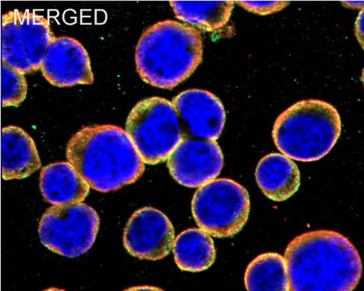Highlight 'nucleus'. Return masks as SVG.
<instances>
[{
  "label": "nucleus",
  "mask_w": 364,
  "mask_h": 291,
  "mask_svg": "<svg viewBox=\"0 0 364 291\" xmlns=\"http://www.w3.org/2000/svg\"><path fill=\"white\" fill-rule=\"evenodd\" d=\"M284 258L292 291H351L362 276L356 248L333 231H313L296 236L289 243Z\"/></svg>",
  "instance_id": "obj_1"
},
{
  "label": "nucleus",
  "mask_w": 364,
  "mask_h": 291,
  "mask_svg": "<svg viewBox=\"0 0 364 291\" xmlns=\"http://www.w3.org/2000/svg\"><path fill=\"white\" fill-rule=\"evenodd\" d=\"M66 157L90 188L103 193L133 184L146 170L128 134L114 125L82 127L69 139Z\"/></svg>",
  "instance_id": "obj_2"
},
{
  "label": "nucleus",
  "mask_w": 364,
  "mask_h": 291,
  "mask_svg": "<svg viewBox=\"0 0 364 291\" xmlns=\"http://www.w3.org/2000/svg\"><path fill=\"white\" fill-rule=\"evenodd\" d=\"M199 30L173 20L159 21L144 31L136 48V64L144 83L173 89L195 73L202 62Z\"/></svg>",
  "instance_id": "obj_3"
},
{
  "label": "nucleus",
  "mask_w": 364,
  "mask_h": 291,
  "mask_svg": "<svg viewBox=\"0 0 364 291\" xmlns=\"http://www.w3.org/2000/svg\"><path fill=\"white\" fill-rule=\"evenodd\" d=\"M338 111L328 102L305 100L281 113L273 127L272 138L280 152L304 163L323 159L341 134Z\"/></svg>",
  "instance_id": "obj_4"
},
{
  "label": "nucleus",
  "mask_w": 364,
  "mask_h": 291,
  "mask_svg": "<svg viewBox=\"0 0 364 291\" xmlns=\"http://www.w3.org/2000/svg\"><path fill=\"white\" fill-rule=\"evenodd\" d=\"M126 132L144 164L149 165L167 161L182 139L172 102L161 97L139 102L127 117Z\"/></svg>",
  "instance_id": "obj_5"
},
{
  "label": "nucleus",
  "mask_w": 364,
  "mask_h": 291,
  "mask_svg": "<svg viewBox=\"0 0 364 291\" xmlns=\"http://www.w3.org/2000/svg\"><path fill=\"white\" fill-rule=\"evenodd\" d=\"M191 210L198 226L207 234L217 238L233 237L247 223L250 195L237 181L213 179L198 189Z\"/></svg>",
  "instance_id": "obj_6"
},
{
  "label": "nucleus",
  "mask_w": 364,
  "mask_h": 291,
  "mask_svg": "<svg viewBox=\"0 0 364 291\" xmlns=\"http://www.w3.org/2000/svg\"><path fill=\"white\" fill-rule=\"evenodd\" d=\"M100 223L97 212L83 202L53 206L41 218L40 240L55 254L77 258L94 245Z\"/></svg>",
  "instance_id": "obj_7"
},
{
  "label": "nucleus",
  "mask_w": 364,
  "mask_h": 291,
  "mask_svg": "<svg viewBox=\"0 0 364 291\" xmlns=\"http://www.w3.org/2000/svg\"><path fill=\"white\" fill-rule=\"evenodd\" d=\"M175 238L174 226L168 218L156 208L144 207L128 221L123 245L133 257L159 261L170 255Z\"/></svg>",
  "instance_id": "obj_8"
},
{
  "label": "nucleus",
  "mask_w": 364,
  "mask_h": 291,
  "mask_svg": "<svg viewBox=\"0 0 364 291\" xmlns=\"http://www.w3.org/2000/svg\"><path fill=\"white\" fill-rule=\"evenodd\" d=\"M171 176L180 185L197 188L221 174L224 158L216 141L182 139L168 159Z\"/></svg>",
  "instance_id": "obj_9"
},
{
  "label": "nucleus",
  "mask_w": 364,
  "mask_h": 291,
  "mask_svg": "<svg viewBox=\"0 0 364 291\" xmlns=\"http://www.w3.org/2000/svg\"><path fill=\"white\" fill-rule=\"evenodd\" d=\"M178 117L182 139L200 138L217 141L226 122V112L220 100L210 91L191 89L172 100Z\"/></svg>",
  "instance_id": "obj_10"
},
{
  "label": "nucleus",
  "mask_w": 364,
  "mask_h": 291,
  "mask_svg": "<svg viewBox=\"0 0 364 291\" xmlns=\"http://www.w3.org/2000/svg\"><path fill=\"white\" fill-rule=\"evenodd\" d=\"M40 70L47 82L56 88L89 85L95 82L88 53L73 37L53 38Z\"/></svg>",
  "instance_id": "obj_11"
},
{
  "label": "nucleus",
  "mask_w": 364,
  "mask_h": 291,
  "mask_svg": "<svg viewBox=\"0 0 364 291\" xmlns=\"http://www.w3.org/2000/svg\"><path fill=\"white\" fill-rule=\"evenodd\" d=\"M41 161L33 139L23 128H2L1 169L5 181L28 179L38 171Z\"/></svg>",
  "instance_id": "obj_12"
},
{
  "label": "nucleus",
  "mask_w": 364,
  "mask_h": 291,
  "mask_svg": "<svg viewBox=\"0 0 364 291\" xmlns=\"http://www.w3.org/2000/svg\"><path fill=\"white\" fill-rule=\"evenodd\" d=\"M257 184L264 195L275 202L292 197L301 186V172L290 158L270 154L259 161L255 171Z\"/></svg>",
  "instance_id": "obj_13"
},
{
  "label": "nucleus",
  "mask_w": 364,
  "mask_h": 291,
  "mask_svg": "<svg viewBox=\"0 0 364 291\" xmlns=\"http://www.w3.org/2000/svg\"><path fill=\"white\" fill-rule=\"evenodd\" d=\"M40 188L43 197L53 206L82 203L90 189L69 162H58L43 168Z\"/></svg>",
  "instance_id": "obj_14"
},
{
  "label": "nucleus",
  "mask_w": 364,
  "mask_h": 291,
  "mask_svg": "<svg viewBox=\"0 0 364 291\" xmlns=\"http://www.w3.org/2000/svg\"><path fill=\"white\" fill-rule=\"evenodd\" d=\"M172 250L176 265L182 271H205L216 260V250L212 237L200 228L182 231L175 238Z\"/></svg>",
  "instance_id": "obj_15"
},
{
  "label": "nucleus",
  "mask_w": 364,
  "mask_h": 291,
  "mask_svg": "<svg viewBox=\"0 0 364 291\" xmlns=\"http://www.w3.org/2000/svg\"><path fill=\"white\" fill-rule=\"evenodd\" d=\"M176 17L197 30L216 31L226 26L231 18L235 2L232 0L218 1H171Z\"/></svg>",
  "instance_id": "obj_16"
},
{
  "label": "nucleus",
  "mask_w": 364,
  "mask_h": 291,
  "mask_svg": "<svg viewBox=\"0 0 364 291\" xmlns=\"http://www.w3.org/2000/svg\"><path fill=\"white\" fill-rule=\"evenodd\" d=\"M245 285L249 291L290 290L285 258L277 253L256 257L246 269Z\"/></svg>",
  "instance_id": "obj_17"
},
{
  "label": "nucleus",
  "mask_w": 364,
  "mask_h": 291,
  "mask_svg": "<svg viewBox=\"0 0 364 291\" xmlns=\"http://www.w3.org/2000/svg\"><path fill=\"white\" fill-rule=\"evenodd\" d=\"M19 26L28 60L34 73H37L40 71L47 48L55 36L49 21L29 10L19 11Z\"/></svg>",
  "instance_id": "obj_18"
},
{
  "label": "nucleus",
  "mask_w": 364,
  "mask_h": 291,
  "mask_svg": "<svg viewBox=\"0 0 364 291\" xmlns=\"http://www.w3.org/2000/svg\"><path fill=\"white\" fill-rule=\"evenodd\" d=\"M1 62L24 75L34 73L26 55L19 26V10H10L1 18Z\"/></svg>",
  "instance_id": "obj_19"
},
{
  "label": "nucleus",
  "mask_w": 364,
  "mask_h": 291,
  "mask_svg": "<svg viewBox=\"0 0 364 291\" xmlns=\"http://www.w3.org/2000/svg\"><path fill=\"white\" fill-rule=\"evenodd\" d=\"M28 82L25 75L6 64L1 65L2 107H19L28 96Z\"/></svg>",
  "instance_id": "obj_20"
},
{
  "label": "nucleus",
  "mask_w": 364,
  "mask_h": 291,
  "mask_svg": "<svg viewBox=\"0 0 364 291\" xmlns=\"http://www.w3.org/2000/svg\"><path fill=\"white\" fill-rule=\"evenodd\" d=\"M237 3L248 12L261 16L277 14L290 4L287 0H240Z\"/></svg>",
  "instance_id": "obj_21"
},
{
  "label": "nucleus",
  "mask_w": 364,
  "mask_h": 291,
  "mask_svg": "<svg viewBox=\"0 0 364 291\" xmlns=\"http://www.w3.org/2000/svg\"><path fill=\"white\" fill-rule=\"evenodd\" d=\"M355 36L357 37V39L358 42H360V44L363 48V11H361V13L360 15H358V17L356 20L355 26Z\"/></svg>",
  "instance_id": "obj_22"
},
{
  "label": "nucleus",
  "mask_w": 364,
  "mask_h": 291,
  "mask_svg": "<svg viewBox=\"0 0 364 291\" xmlns=\"http://www.w3.org/2000/svg\"><path fill=\"white\" fill-rule=\"evenodd\" d=\"M342 4H344L346 8H350L353 9H363V0H355V1H349V0H346V1L342 2Z\"/></svg>",
  "instance_id": "obj_23"
}]
</instances>
